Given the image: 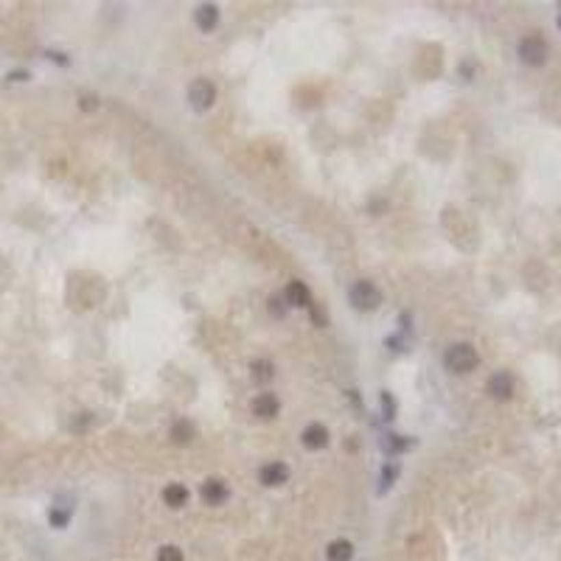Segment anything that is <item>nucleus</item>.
I'll return each instance as SVG.
<instances>
[{
    "label": "nucleus",
    "instance_id": "f257e3e1",
    "mask_svg": "<svg viewBox=\"0 0 561 561\" xmlns=\"http://www.w3.org/2000/svg\"><path fill=\"white\" fill-rule=\"evenodd\" d=\"M477 362H480L477 351H475V345H469V342H455L444 353V365L452 373H469V371L477 368Z\"/></svg>",
    "mask_w": 561,
    "mask_h": 561
},
{
    "label": "nucleus",
    "instance_id": "f03ea898",
    "mask_svg": "<svg viewBox=\"0 0 561 561\" xmlns=\"http://www.w3.org/2000/svg\"><path fill=\"white\" fill-rule=\"evenodd\" d=\"M348 301H351L353 309L371 312V309H376L382 303V292L371 281H357V284H351V289H348Z\"/></svg>",
    "mask_w": 561,
    "mask_h": 561
},
{
    "label": "nucleus",
    "instance_id": "7ed1b4c3",
    "mask_svg": "<svg viewBox=\"0 0 561 561\" xmlns=\"http://www.w3.org/2000/svg\"><path fill=\"white\" fill-rule=\"evenodd\" d=\"M519 59H522L525 65H530V68L545 65V59H547V42H545L539 34L522 37V42H519Z\"/></svg>",
    "mask_w": 561,
    "mask_h": 561
},
{
    "label": "nucleus",
    "instance_id": "20e7f679",
    "mask_svg": "<svg viewBox=\"0 0 561 561\" xmlns=\"http://www.w3.org/2000/svg\"><path fill=\"white\" fill-rule=\"evenodd\" d=\"M188 101L194 110H208L216 101V87L211 79H194L188 87Z\"/></svg>",
    "mask_w": 561,
    "mask_h": 561
},
{
    "label": "nucleus",
    "instance_id": "39448f33",
    "mask_svg": "<svg viewBox=\"0 0 561 561\" xmlns=\"http://www.w3.org/2000/svg\"><path fill=\"white\" fill-rule=\"evenodd\" d=\"M199 497H202V503H205V506H222V503H227L230 491H227L225 480H216V477H211V480H205V483H202V488H199Z\"/></svg>",
    "mask_w": 561,
    "mask_h": 561
},
{
    "label": "nucleus",
    "instance_id": "423d86ee",
    "mask_svg": "<svg viewBox=\"0 0 561 561\" xmlns=\"http://www.w3.org/2000/svg\"><path fill=\"white\" fill-rule=\"evenodd\" d=\"M488 393L497 399V401H506L514 396V376L508 371H497L491 379H488Z\"/></svg>",
    "mask_w": 561,
    "mask_h": 561
},
{
    "label": "nucleus",
    "instance_id": "0eeeda50",
    "mask_svg": "<svg viewBox=\"0 0 561 561\" xmlns=\"http://www.w3.org/2000/svg\"><path fill=\"white\" fill-rule=\"evenodd\" d=\"M258 480L264 483V486H284L286 480H289V469H286V463H278V460H273V463H264L261 469H258Z\"/></svg>",
    "mask_w": 561,
    "mask_h": 561
},
{
    "label": "nucleus",
    "instance_id": "6e6552de",
    "mask_svg": "<svg viewBox=\"0 0 561 561\" xmlns=\"http://www.w3.org/2000/svg\"><path fill=\"white\" fill-rule=\"evenodd\" d=\"M278 407H281V401H278L275 393H258L253 399V416H258V419H275Z\"/></svg>",
    "mask_w": 561,
    "mask_h": 561
},
{
    "label": "nucleus",
    "instance_id": "1a4fd4ad",
    "mask_svg": "<svg viewBox=\"0 0 561 561\" xmlns=\"http://www.w3.org/2000/svg\"><path fill=\"white\" fill-rule=\"evenodd\" d=\"M301 444L306 449H323V447H329V429L323 427V424H309L301 435Z\"/></svg>",
    "mask_w": 561,
    "mask_h": 561
},
{
    "label": "nucleus",
    "instance_id": "9d476101",
    "mask_svg": "<svg viewBox=\"0 0 561 561\" xmlns=\"http://www.w3.org/2000/svg\"><path fill=\"white\" fill-rule=\"evenodd\" d=\"M284 301H286L289 306H309V289H306V284H301V281L286 284Z\"/></svg>",
    "mask_w": 561,
    "mask_h": 561
},
{
    "label": "nucleus",
    "instance_id": "9b49d317",
    "mask_svg": "<svg viewBox=\"0 0 561 561\" xmlns=\"http://www.w3.org/2000/svg\"><path fill=\"white\" fill-rule=\"evenodd\" d=\"M163 499H166V506H171V508H183L188 503V488L183 483H169L163 488Z\"/></svg>",
    "mask_w": 561,
    "mask_h": 561
},
{
    "label": "nucleus",
    "instance_id": "f8f14e48",
    "mask_svg": "<svg viewBox=\"0 0 561 561\" xmlns=\"http://www.w3.org/2000/svg\"><path fill=\"white\" fill-rule=\"evenodd\" d=\"M194 20H197V25L202 28V32H211V28H216V23H219V9L205 3V6H199L194 12Z\"/></svg>",
    "mask_w": 561,
    "mask_h": 561
},
{
    "label": "nucleus",
    "instance_id": "ddd939ff",
    "mask_svg": "<svg viewBox=\"0 0 561 561\" xmlns=\"http://www.w3.org/2000/svg\"><path fill=\"white\" fill-rule=\"evenodd\" d=\"M326 558L329 561H351L353 558V545L348 539H334L326 547Z\"/></svg>",
    "mask_w": 561,
    "mask_h": 561
},
{
    "label": "nucleus",
    "instance_id": "4468645a",
    "mask_svg": "<svg viewBox=\"0 0 561 561\" xmlns=\"http://www.w3.org/2000/svg\"><path fill=\"white\" fill-rule=\"evenodd\" d=\"M194 432H197V429H194V424H191L188 419H177V421L171 424V432H169V435H171L174 444H188V440L194 438Z\"/></svg>",
    "mask_w": 561,
    "mask_h": 561
},
{
    "label": "nucleus",
    "instance_id": "2eb2a0df",
    "mask_svg": "<svg viewBox=\"0 0 561 561\" xmlns=\"http://www.w3.org/2000/svg\"><path fill=\"white\" fill-rule=\"evenodd\" d=\"M71 514H73V508H71V506H59V503H56V506L51 508V514H48L51 527H68Z\"/></svg>",
    "mask_w": 561,
    "mask_h": 561
},
{
    "label": "nucleus",
    "instance_id": "dca6fc26",
    "mask_svg": "<svg viewBox=\"0 0 561 561\" xmlns=\"http://www.w3.org/2000/svg\"><path fill=\"white\" fill-rule=\"evenodd\" d=\"M250 371H253V379H255V382H267V379L275 376V365H273L270 360H253Z\"/></svg>",
    "mask_w": 561,
    "mask_h": 561
},
{
    "label": "nucleus",
    "instance_id": "f3484780",
    "mask_svg": "<svg viewBox=\"0 0 561 561\" xmlns=\"http://www.w3.org/2000/svg\"><path fill=\"white\" fill-rule=\"evenodd\" d=\"M382 447H385L390 455H393V452L399 455V452H404V449H410V447H412V440H410V438H404V435H385V440H382Z\"/></svg>",
    "mask_w": 561,
    "mask_h": 561
},
{
    "label": "nucleus",
    "instance_id": "a211bd4d",
    "mask_svg": "<svg viewBox=\"0 0 561 561\" xmlns=\"http://www.w3.org/2000/svg\"><path fill=\"white\" fill-rule=\"evenodd\" d=\"M399 477V463H388L385 469H382V483H379V491H388L390 483Z\"/></svg>",
    "mask_w": 561,
    "mask_h": 561
},
{
    "label": "nucleus",
    "instance_id": "6ab92c4d",
    "mask_svg": "<svg viewBox=\"0 0 561 561\" xmlns=\"http://www.w3.org/2000/svg\"><path fill=\"white\" fill-rule=\"evenodd\" d=\"M158 561H183V550L174 545H163L158 550Z\"/></svg>",
    "mask_w": 561,
    "mask_h": 561
},
{
    "label": "nucleus",
    "instance_id": "aec40b11",
    "mask_svg": "<svg viewBox=\"0 0 561 561\" xmlns=\"http://www.w3.org/2000/svg\"><path fill=\"white\" fill-rule=\"evenodd\" d=\"M382 407H385V419H393V416H396V404H393L390 393H382Z\"/></svg>",
    "mask_w": 561,
    "mask_h": 561
},
{
    "label": "nucleus",
    "instance_id": "412c9836",
    "mask_svg": "<svg viewBox=\"0 0 561 561\" xmlns=\"http://www.w3.org/2000/svg\"><path fill=\"white\" fill-rule=\"evenodd\" d=\"M79 107H84V110H96V107H99V99H96V96H82V99H79Z\"/></svg>",
    "mask_w": 561,
    "mask_h": 561
},
{
    "label": "nucleus",
    "instance_id": "4be33fe9",
    "mask_svg": "<svg viewBox=\"0 0 561 561\" xmlns=\"http://www.w3.org/2000/svg\"><path fill=\"white\" fill-rule=\"evenodd\" d=\"M9 79H12V82H23V79H28V73H23V71H17V73H12Z\"/></svg>",
    "mask_w": 561,
    "mask_h": 561
},
{
    "label": "nucleus",
    "instance_id": "5701e85b",
    "mask_svg": "<svg viewBox=\"0 0 561 561\" xmlns=\"http://www.w3.org/2000/svg\"><path fill=\"white\" fill-rule=\"evenodd\" d=\"M558 25H561V17H558Z\"/></svg>",
    "mask_w": 561,
    "mask_h": 561
}]
</instances>
